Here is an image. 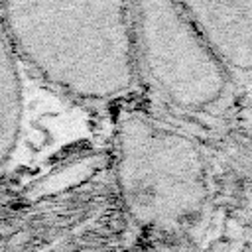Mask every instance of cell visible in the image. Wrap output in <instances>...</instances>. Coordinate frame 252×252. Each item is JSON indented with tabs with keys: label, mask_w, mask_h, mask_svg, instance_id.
Here are the masks:
<instances>
[{
	"label": "cell",
	"mask_w": 252,
	"mask_h": 252,
	"mask_svg": "<svg viewBox=\"0 0 252 252\" xmlns=\"http://www.w3.org/2000/svg\"><path fill=\"white\" fill-rule=\"evenodd\" d=\"M22 63L57 93L93 106L136 94L128 2H0Z\"/></svg>",
	"instance_id": "1"
},
{
	"label": "cell",
	"mask_w": 252,
	"mask_h": 252,
	"mask_svg": "<svg viewBox=\"0 0 252 252\" xmlns=\"http://www.w3.org/2000/svg\"><path fill=\"white\" fill-rule=\"evenodd\" d=\"M136 94L146 110L197 140L224 138L248 94L207 49L179 2H128Z\"/></svg>",
	"instance_id": "2"
},
{
	"label": "cell",
	"mask_w": 252,
	"mask_h": 252,
	"mask_svg": "<svg viewBox=\"0 0 252 252\" xmlns=\"http://www.w3.org/2000/svg\"><path fill=\"white\" fill-rule=\"evenodd\" d=\"M120 205L152 236H185L205 220L213 169L205 144L146 108H124L112 132Z\"/></svg>",
	"instance_id": "3"
},
{
	"label": "cell",
	"mask_w": 252,
	"mask_h": 252,
	"mask_svg": "<svg viewBox=\"0 0 252 252\" xmlns=\"http://www.w3.org/2000/svg\"><path fill=\"white\" fill-rule=\"evenodd\" d=\"M187 20L242 93L252 77V0L179 2Z\"/></svg>",
	"instance_id": "4"
},
{
	"label": "cell",
	"mask_w": 252,
	"mask_h": 252,
	"mask_svg": "<svg viewBox=\"0 0 252 252\" xmlns=\"http://www.w3.org/2000/svg\"><path fill=\"white\" fill-rule=\"evenodd\" d=\"M24 67L0 22V175H4L24 138Z\"/></svg>",
	"instance_id": "5"
}]
</instances>
